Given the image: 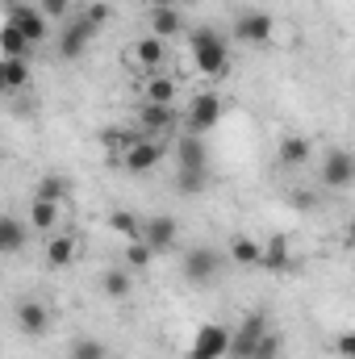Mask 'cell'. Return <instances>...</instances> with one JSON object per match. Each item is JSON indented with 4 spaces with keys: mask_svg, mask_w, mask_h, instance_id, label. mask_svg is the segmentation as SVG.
Masks as SVG:
<instances>
[{
    "mask_svg": "<svg viewBox=\"0 0 355 359\" xmlns=\"http://www.w3.org/2000/svg\"><path fill=\"white\" fill-rule=\"evenodd\" d=\"M335 351H339L343 359H355V334L351 330H343V334L335 339Z\"/></svg>",
    "mask_w": 355,
    "mask_h": 359,
    "instance_id": "cell-36",
    "label": "cell"
},
{
    "mask_svg": "<svg viewBox=\"0 0 355 359\" xmlns=\"http://www.w3.org/2000/svg\"><path fill=\"white\" fill-rule=\"evenodd\" d=\"M13 313H17V330H21L25 339H42V334L51 330V309H46L42 301H34V297H29V301H17Z\"/></svg>",
    "mask_w": 355,
    "mask_h": 359,
    "instance_id": "cell-12",
    "label": "cell"
},
{
    "mask_svg": "<svg viewBox=\"0 0 355 359\" xmlns=\"http://www.w3.org/2000/svg\"><path fill=\"white\" fill-rule=\"evenodd\" d=\"M29 243V226L13 213H0V255H17Z\"/></svg>",
    "mask_w": 355,
    "mask_h": 359,
    "instance_id": "cell-16",
    "label": "cell"
},
{
    "mask_svg": "<svg viewBox=\"0 0 355 359\" xmlns=\"http://www.w3.org/2000/svg\"><path fill=\"white\" fill-rule=\"evenodd\" d=\"M176 163H180V172H205V142L196 138V134H184L176 142Z\"/></svg>",
    "mask_w": 355,
    "mask_h": 359,
    "instance_id": "cell-19",
    "label": "cell"
},
{
    "mask_svg": "<svg viewBox=\"0 0 355 359\" xmlns=\"http://www.w3.org/2000/svg\"><path fill=\"white\" fill-rule=\"evenodd\" d=\"M0 4H4V8H8V4H17V0H0Z\"/></svg>",
    "mask_w": 355,
    "mask_h": 359,
    "instance_id": "cell-40",
    "label": "cell"
},
{
    "mask_svg": "<svg viewBox=\"0 0 355 359\" xmlns=\"http://www.w3.org/2000/svg\"><path fill=\"white\" fill-rule=\"evenodd\" d=\"M151 264H155V251L134 238V243L126 247V271H142V268H151Z\"/></svg>",
    "mask_w": 355,
    "mask_h": 359,
    "instance_id": "cell-31",
    "label": "cell"
},
{
    "mask_svg": "<svg viewBox=\"0 0 355 359\" xmlns=\"http://www.w3.org/2000/svg\"><path fill=\"white\" fill-rule=\"evenodd\" d=\"M280 351H284V339H280L276 330H267L264 339L255 343V351H251V359H280Z\"/></svg>",
    "mask_w": 355,
    "mask_h": 359,
    "instance_id": "cell-33",
    "label": "cell"
},
{
    "mask_svg": "<svg viewBox=\"0 0 355 359\" xmlns=\"http://www.w3.org/2000/svg\"><path fill=\"white\" fill-rule=\"evenodd\" d=\"M34 8H38L46 21H67V17H72V0H38Z\"/></svg>",
    "mask_w": 355,
    "mask_h": 359,
    "instance_id": "cell-34",
    "label": "cell"
},
{
    "mask_svg": "<svg viewBox=\"0 0 355 359\" xmlns=\"http://www.w3.org/2000/svg\"><path fill=\"white\" fill-rule=\"evenodd\" d=\"M163 155H168V147H163L159 138H147V134H142V138H138V142H134L117 163H121L130 176H147V172H155V168L163 163Z\"/></svg>",
    "mask_w": 355,
    "mask_h": 359,
    "instance_id": "cell-9",
    "label": "cell"
},
{
    "mask_svg": "<svg viewBox=\"0 0 355 359\" xmlns=\"http://www.w3.org/2000/svg\"><path fill=\"white\" fill-rule=\"evenodd\" d=\"M138 138H142L138 130H105V134H100V142L109 147V155H113V159H121V155H126Z\"/></svg>",
    "mask_w": 355,
    "mask_h": 359,
    "instance_id": "cell-27",
    "label": "cell"
},
{
    "mask_svg": "<svg viewBox=\"0 0 355 359\" xmlns=\"http://www.w3.org/2000/svg\"><path fill=\"white\" fill-rule=\"evenodd\" d=\"M260 251H264V247H260L251 234H234V238L226 243V255H230L239 268H260Z\"/></svg>",
    "mask_w": 355,
    "mask_h": 359,
    "instance_id": "cell-22",
    "label": "cell"
},
{
    "mask_svg": "<svg viewBox=\"0 0 355 359\" xmlns=\"http://www.w3.org/2000/svg\"><path fill=\"white\" fill-rule=\"evenodd\" d=\"M138 243L142 247H151L155 255H168V251H176L180 243V222L172 213H151L147 222H142V230H138Z\"/></svg>",
    "mask_w": 355,
    "mask_h": 359,
    "instance_id": "cell-5",
    "label": "cell"
},
{
    "mask_svg": "<svg viewBox=\"0 0 355 359\" xmlns=\"http://www.w3.org/2000/svg\"><path fill=\"white\" fill-rule=\"evenodd\" d=\"M92 42H96V29H92L88 21L84 17H67L63 29H59V38H55V50H59L63 63H80L88 55Z\"/></svg>",
    "mask_w": 355,
    "mask_h": 359,
    "instance_id": "cell-3",
    "label": "cell"
},
{
    "mask_svg": "<svg viewBox=\"0 0 355 359\" xmlns=\"http://www.w3.org/2000/svg\"><path fill=\"white\" fill-rule=\"evenodd\" d=\"M205 188V172H180L176 176V192H184V196H196Z\"/></svg>",
    "mask_w": 355,
    "mask_h": 359,
    "instance_id": "cell-35",
    "label": "cell"
},
{
    "mask_svg": "<svg viewBox=\"0 0 355 359\" xmlns=\"http://www.w3.org/2000/svg\"><path fill=\"white\" fill-rule=\"evenodd\" d=\"M309 155H314V142H309V138H301V134H284V138H280V147H276V159H280L284 168H305V163H309Z\"/></svg>",
    "mask_w": 355,
    "mask_h": 359,
    "instance_id": "cell-17",
    "label": "cell"
},
{
    "mask_svg": "<svg viewBox=\"0 0 355 359\" xmlns=\"http://www.w3.org/2000/svg\"><path fill=\"white\" fill-rule=\"evenodd\" d=\"M142 100H151V104H176V80L163 76V72H151L147 84H142Z\"/></svg>",
    "mask_w": 355,
    "mask_h": 359,
    "instance_id": "cell-23",
    "label": "cell"
},
{
    "mask_svg": "<svg viewBox=\"0 0 355 359\" xmlns=\"http://www.w3.org/2000/svg\"><path fill=\"white\" fill-rule=\"evenodd\" d=\"M288 201H293V205H297V209H309V205H314V196H309V192H293V196H288Z\"/></svg>",
    "mask_w": 355,
    "mask_h": 359,
    "instance_id": "cell-37",
    "label": "cell"
},
{
    "mask_svg": "<svg viewBox=\"0 0 355 359\" xmlns=\"http://www.w3.org/2000/svg\"><path fill=\"white\" fill-rule=\"evenodd\" d=\"M180 29H184V17H180L176 4H159V8H151V38L168 42V38H176Z\"/></svg>",
    "mask_w": 355,
    "mask_h": 359,
    "instance_id": "cell-18",
    "label": "cell"
},
{
    "mask_svg": "<svg viewBox=\"0 0 355 359\" xmlns=\"http://www.w3.org/2000/svg\"><path fill=\"white\" fill-rule=\"evenodd\" d=\"M34 196H38V201H59V205H63V196H67V180L63 176H42L38 180V188H34Z\"/></svg>",
    "mask_w": 355,
    "mask_h": 359,
    "instance_id": "cell-30",
    "label": "cell"
},
{
    "mask_svg": "<svg viewBox=\"0 0 355 359\" xmlns=\"http://www.w3.org/2000/svg\"><path fill=\"white\" fill-rule=\"evenodd\" d=\"M109 230H113V234H121L126 243H134V238H138V230H142V222H138L130 209H113V213H109Z\"/></svg>",
    "mask_w": 355,
    "mask_h": 359,
    "instance_id": "cell-28",
    "label": "cell"
},
{
    "mask_svg": "<svg viewBox=\"0 0 355 359\" xmlns=\"http://www.w3.org/2000/svg\"><path fill=\"white\" fill-rule=\"evenodd\" d=\"M272 34H276V21H272V13H264V8H247L230 25V38L239 46H272Z\"/></svg>",
    "mask_w": 355,
    "mask_h": 359,
    "instance_id": "cell-2",
    "label": "cell"
},
{
    "mask_svg": "<svg viewBox=\"0 0 355 359\" xmlns=\"http://www.w3.org/2000/svg\"><path fill=\"white\" fill-rule=\"evenodd\" d=\"M147 4H151V8H159V4H176V0H147Z\"/></svg>",
    "mask_w": 355,
    "mask_h": 359,
    "instance_id": "cell-38",
    "label": "cell"
},
{
    "mask_svg": "<svg viewBox=\"0 0 355 359\" xmlns=\"http://www.w3.org/2000/svg\"><path fill=\"white\" fill-rule=\"evenodd\" d=\"M163 59H168V46H163L159 38H151V34H147V38L130 42V63H134V67H142L147 76H151V72H159V67H163Z\"/></svg>",
    "mask_w": 355,
    "mask_h": 359,
    "instance_id": "cell-14",
    "label": "cell"
},
{
    "mask_svg": "<svg viewBox=\"0 0 355 359\" xmlns=\"http://www.w3.org/2000/svg\"><path fill=\"white\" fill-rule=\"evenodd\" d=\"M222 113H226V104H222V96L217 92H196L192 100H188V113H184V121H188V134H209L217 121H222Z\"/></svg>",
    "mask_w": 355,
    "mask_h": 359,
    "instance_id": "cell-8",
    "label": "cell"
},
{
    "mask_svg": "<svg viewBox=\"0 0 355 359\" xmlns=\"http://www.w3.org/2000/svg\"><path fill=\"white\" fill-rule=\"evenodd\" d=\"M67 359H109V347L100 339H76L67 347Z\"/></svg>",
    "mask_w": 355,
    "mask_h": 359,
    "instance_id": "cell-29",
    "label": "cell"
},
{
    "mask_svg": "<svg viewBox=\"0 0 355 359\" xmlns=\"http://www.w3.org/2000/svg\"><path fill=\"white\" fill-rule=\"evenodd\" d=\"M172 121H176V104H151V100H142V109H138V134L159 138V134L172 130Z\"/></svg>",
    "mask_w": 355,
    "mask_h": 359,
    "instance_id": "cell-13",
    "label": "cell"
},
{
    "mask_svg": "<svg viewBox=\"0 0 355 359\" xmlns=\"http://www.w3.org/2000/svg\"><path fill=\"white\" fill-rule=\"evenodd\" d=\"M80 17L88 21V25L96 29V34H100V29H105V25L113 21V4H105V0H92V4L84 8V13H80Z\"/></svg>",
    "mask_w": 355,
    "mask_h": 359,
    "instance_id": "cell-32",
    "label": "cell"
},
{
    "mask_svg": "<svg viewBox=\"0 0 355 359\" xmlns=\"http://www.w3.org/2000/svg\"><path fill=\"white\" fill-rule=\"evenodd\" d=\"M59 217H63V205H59V201H38V196H34V205H29V213H25V226L38 230V234H55V230H59Z\"/></svg>",
    "mask_w": 355,
    "mask_h": 359,
    "instance_id": "cell-15",
    "label": "cell"
},
{
    "mask_svg": "<svg viewBox=\"0 0 355 359\" xmlns=\"http://www.w3.org/2000/svg\"><path fill=\"white\" fill-rule=\"evenodd\" d=\"M4 21H8V25H13V29H17L29 46H42V42L51 38V21H46L34 4H25V0L8 4V8H4Z\"/></svg>",
    "mask_w": 355,
    "mask_h": 359,
    "instance_id": "cell-4",
    "label": "cell"
},
{
    "mask_svg": "<svg viewBox=\"0 0 355 359\" xmlns=\"http://www.w3.org/2000/svg\"><path fill=\"white\" fill-rule=\"evenodd\" d=\"M130 288H134V280H130V271H126V268H105V271H100V292H105V297L126 301V297H130Z\"/></svg>",
    "mask_w": 355,
    "mask_h": 359,
    "instance_id": "cell-24",
    "label": "cell"
},
{
    "mask_svg": "<svg viewBox=\"0 0 355 359\" xmlns=\"http://www.w3.org/2000/svg\"><path fill=\"white\" fill-rule=\"evenodd\" d=\"M264 251H260V268L267 271H288V264H293V255H288V238L284 234H272L267 243H260Z\"/></svg>",
    "mask_w": 355,
    "mask_h": 359,
    "instance_id": "cell-20",
    "label": "cell"
},
{
    "mask_svg": "<svg viewBox=\"0 0 355 359\" xmlns=\"http://www.w3.org/2000/svg\"><path fill=\"white\" fill-rule=\"evenodd\" d=\"M267 330H272L267 313H264V309H251V313L239 322V330H230V351H226V359H251L255 343L264 339Z\"/></svg>",
    "mask_w": 355,
    "mask_h": 359,
    "instance_id": "cell-6",
    "label": "cell"
},
{
    "mask_svg": "<svg viewBox=\"0 0 355 359\" xmlns=\"http://www.w3.org/2000/svg\"><path fill=\"white\" fill-rule=\"evenodd\" d=\"M76 247H80L76 234H59V230L46 234V264H51V268H67V264L76 259Z\"/></svg>",
    "mask_w": 355,
    "mask_h": 359,
    "instance_id": "cell-21",
    "label": "cell"
},
{
    "mask_svg": "<svg viewBox=\"0 0 355 359\" xmlns=\"http://www.w3.org/2000/svg\"><path fill=\"white\" fill-rule=\"evenodd\" d=\"M188 55H192V67L205 80H226L230 76V46L213 25H196L188 34Z\"/></svg>",
    "mask_w": 355,
    "mask_h": 359,
    "instance_id": "cell-1",
    "label": "cell"
},
{
    "mask_svg": "<svg viewBox=\"0 0 355 359\" xmlns=\"http://www.w3.org/2000/svg\"><path fill=\"white\" fill-rule=\"evenodd\" d=\"M226 351H230V330L217 322H205L188 343V359H226Z\"/></svg>",
    "mask_w": 355,
    "mask_h": 359,
    "instance_id": "cell-10",
    "label": "cell"
},
{
    "mask_svg": "<svg viewBox=\"0 0 355 359\" xmlns=\"http://www.w3.org/2000/svg\"><path fill=\"white\" fill-rule=\"evenodd\" d=\"M0 72H4V88L21 92L29 84V59H0Z\"/></svg>",
    "mask_w": 355,
    "mask_h": 359,
    "instance_id": "cell-26",
    "label": "cell"
},
{
    "mask_svg": "<svg viewBox=\"0 0 355 359\" xmlns=\"http://www.w3.org/2000/svg\"><path fill=\"white\" fill-rule=\"evenodd\" d=\"M180 271H184V280H188V284L205 288V284H213V280H217V271H222V255H217L213 247H188V251H184V259H180Z\"/></svg>",
    "mask_w": 355,
    "mask_h": 359,
    "instance_id": "cell-7",
    "label": "cell"
},
{
    "mask_svg": "<svg viewBox=\"0 0 355 359\" xmlns=\"http://www.w3.org/2000/svg\"><path fill=\"white\" fill-rule=\"evenodd\" d=\"M4 92H8V88H4V72H0V96H4Z\"/></svg>",
    "mask_w": 355,
    "mask_h": 359,
    "instance_id": "cell-39",
    "label": "cell"
},
{
    "mask_svg": "<svg viewBox=\"0 0 355 359\" xmlns=\"http://www.w3.org/2000/svg\"><path fill=\"white\" fill-rule=\"evenodd\" d=\"M29 55H34V46L4 21L0 25V59H29Z\"/></svg>",
    "mask_w": 355,
    "mask_h": 359,
    "instance_id": "cell-25",
    "label": "cell"
},
{
    "mask_svg": "<svg viewBox=\"0 0 355 359\" xmlns=\"http://www.w3.org/2000/svg\"><path fill=\"white\" fill-rule=\"evenodd\" d=\"M351 184H355L351 151H343V147L326 151V159H322V188H330V192H347Z\"/></svg>",
    "mask_w": 355,
    "mask_h": 359,
    "instance_id": "cell-11",
    "label": "cell"
}]
</instances>
